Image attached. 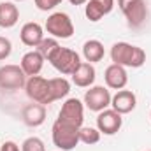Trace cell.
Listing matches in <instances>:
<instances>
[{
  "instance_id": "1",
  "label": "cell",
  "mask_w": 151,
  "mask_h": 151,
  "mask_svg": "<svg viewBox=\"0 0 151 151\" xmlns=\"http://www.w3.org/2000/svg\"><path fill=\"white\" fill-rule=\"evenodd\" d=\"M111 60L116 65L139 69L146 62V53L142 47L132 46L128 42H116L111 47Z\"/></svg>"
},
{
  "instance_id": "2",
  "label": "cell",
  "mask_w": 151,
  "mask_h": 151,
  "mask_svg": "<svg viewBox=\"0 0 151 151\" xmlns=\"http://www.w3.org/2000/svg\"><path fill=\"white\" fill-rule=\"evenodd\" d=\"M53 142L58 150L70 151L79 144V127H74L67 121L56 119L53 123Z\"/></svg>"
},
{
  "instance_id": "3",
  "label": "cell",
  "mask_w": 151,
  "mask_h": 151,
  "mask_svg": "<svg viewBox=\"0 0 151 151\" xmlns=\"http://www.w3.org/2000/svg\"><path fill=\"white\" fill-rule=\"evenodd\" d=\"M25 90H27L28 99L37 102V104L47 106V104L55 102L53 93H51V86H49V79H44L40 76H32L27 79Z\"/></svg>"
},
{
  "instance_id": "4",
  "label": "cell",
  "mask_w": 151,
  "mask_h": 151,
  "mask_svg": "<svg viewBox=\"0 0 151 151\" xmlns=\"http://www.w3.org/2000/svg\"><path fill=\"white\" fill-rule=\"evenodd\" d=\"M47 62L63 76H72L76 72V69L81 65L79 55H77L76 51H72V49L62 47V46L53 53V56H51Z\"/></svg>"
},
{
  "instance_id": "5",
  "label": "cell",
  "mask_w": 151,
  "mask_h": 151,
  "mask_svg": "<svg viewBox=\"0 0 151 151\" xmlns=\"http://www.w3.org/2000/svg\"><path fill=\"white\" fill-rule=\"evenodd\" d=\"M118 5L132 28H139L148 16V7L144 0H118Z\"/></svg>"
},
{
  "instance_id": "6",
  "label": "cell",
  "mask_w": 151,
  "mask_h": 151,
  "mask_svg": "<svg viewBox=\"0 0 151 151\" xmlns=\"http://www.w3.org/2000/svg\"><path fill=\"white\" fill-rule=\"evenodd\" d=\"M46 30L56 39H70L74 34V25L69 14L65 12H53L46 19Z\"/></svg>"
},
{
  "instance_id": "7",
  "label": "cell",
  "mask_w": 151,
  "mask_h": 151,
  "mask_svg": "<svg viewBox=\"0 0 151 151\" xmlns=\"http://www.w3.org/2000/svg\"><path fill=\"white\" fill-rule=\"evenodd\" d=\"M27 84V74L19 65H4L0 67V90L14 91Z\"/></svg>"
},
{
  "instance_id": "8",
  "label": "cell",
  "mask_w": 151,
  "mask_h": 151,
  "mask_svg": "<svg viewBox=\"0 0 151 151\" xmlns=\"http://www.w3.org/2000/svg\"><path fill=\"white\" fill-rule=\"evenodd\" d=\"M111 93L107 88L104 86H91L86 93H84V106L90 111L100 113L104 109H107L111 106Z\"/></svg>"
},
{
  "instance_id": "9",
  "label": "cell",
  "mask_w": 151,
  "mask_h": 151,
  "mask_svg": "<svg viewBox=\"0 0 151 151\" xmlns=\"http://www.w3.org/2000/svg\"><path fill=\"white\" fill-rule=\"evenodd\" d=\"M58 119L62 121H67L74 127H83V119H84V107H83V102L77 100V99H69L65 100V104L62 106L60 114H58Z\"/></svg>"
},
{
  "instance_id": "10",
  "label": "cell",
  "mask_w": 151,
  "mask_h": 151,
  "mask_svg": "<svg viewBox=\"0 0 151 151\" xmlns=\"http://www.w3.org/2000/svg\"><path fill=\"white\" fill-rule=\"evenodd\" d=\"M121 123H123L121 114L116 113L114 109H104L97 116V128L104 135H114V134H118L119 128H121Z\"/></svg>"
},
{
  "instance_id": "11",
  "label": "cell",
  "mask_w": 151,
  "mask_h": 151,
  "mask_svg": "<svg viewBox=\"0 0 151 151\" xmlns=\"http://www.w3.org/2000/svg\"><path fill=\"white\" fill-rule=\"evenodd\" d=\"M111 106L116 113L119 114H128L132 113L137 106V99H135V93L130 91V90H119L113 99H111Z\"/></svg>"
},
{
  "instance_id": "12",
  "label": "cell",
  "mask_w": 151,
  "mask_h": 151,
  "mask_svg": "<svg viewBox=\"0 0 151 151\" xmlns=\"http://www.w3.org/2000/svg\"><path fill=\"white\" fill-rule=\"evenodd\" d=\"M104 79H106V84L113 90H123L128 83V76H127V70L125 67L121 65H109L106 69V74H104Z\"/></svg>"
},
{
  "instance_id": "13",
  "label": "cell",
  "mask_w": 151,
  "mask_h": 151,
  "mask_svg": "<svg viewBox=\"0 0 151 151\" xmlns=\"http://www.w3.org/2000/svg\"><path fill=\"white\" fill-rule=\"evenodd\" d=\"M95 77H97L95 67L90 62H81V65L72 74V83L76 86H79V88H90L95 83Z\"/></svg>"
},
{
  "instance_id": "14",
  "label": "cell",
  "mask_w": 151,
  "mask_h": 151,
  "mask_svg": "<svg viewBox=\"0 0 151 151\" xmlns=\"http://www.w3.org/2000/svg\"><path fill=\"white\" fill-rule=\"evenodd\" d=\"M19 39L25 46L28 47H37L40 40L44 39V30L39 23H25L21 32H19Z\"/></svg>"
},
{
  "instance_id": "15",
  "label": "cell",
  "mask_w": 151,
  "mask_h": 151,
  "mask_svg": "<svg viewBox=\"0 0 151 151\" xmlns=\"http://www.w3.org/2000/svg\"><path fill=\"white\" fill-rule=\"evenodd\" d=\"M42 65H44V56L39 51H28L23 55L19 67L28 77H32V76H39V72L42 70Z\"/></svg>"
},
{
  "instance_id": "16",
  "label": "cell",
  "mask_w": 151,
  "mask_h": 151,
  "mask_svg": "<svg viewBox=\"0 0 151 151\" xmlns=\"http://www.w3.org/2000/svg\"><path fill=\"white\" fill-rule=\"evenodd\" d=\"M23 121L28 125V127H40L44 121H46V106L42 104H28L25 109H23Z\"/></svg>"
},
{
  "instance_id": "17",
  "label": "cell",
  "mask_w": 151,
  "mask_h": 151,
  "mask_svg": "<svg viewBox=\"0 0 151 151\" xmlns=\"http://www.w3.org/2000/svg\"><path fill=\"white\" fill-rule=\"evenodd\" d=\"M106 55V49H104V44L97 39H90L83 44V56L86 62L90 63H95V62H100Z\"/></svg>"
},
{
  "instance_id": "18",
  "label": "cell",
  "mask_w": 151,
  "mask_h": 151,
  "mask_svg": "<svg viewBox=\"0 0 151 151\" xmlns=\"http://www.w3.org/2000/svg\"><path fill=\"white\" fill-rule=\"evenodd\" d=\"M19 19V11L12 2H2L0 4V27L2 28H12Z\"/></svg>"
},
{
  "instance_id": "19",
  "label": "cell",
  "mask_w": 151,
  "mask_h": 151,
  "mask_svg": "<svg viewBox=\"0 0 151 151\" xmlns=\"http://www.w3.org/2000/svg\"><path fill=\"white\" fill-rule=\"evenodd\" d=\"M49 86H51V93H53L55 100H60V99L67 97L69 91H70V83L65 77H53V79H49Z\"/></svg>"
},
{
  "instance_id": "20",
  "label": "cell",
  "mask_w": 151,
  "mask_h": 151,
  "mask_svg": "<svg viewBox=\"0 0 151 151\" xmlns=\"http://www.w3.org/2000/svg\"><path fill=\"white\" fill-rule=\"evenodd\" d=\"M99 141H100L99 128H91V127H81L79 128V142L91 146V144H97Z\"/></svg>"
},
{
  "instance_id": "21",
  "label": "cell",
  "mask_w": 151,
  "mask_h": 151,
  "mask_svg": "<svg viewBox=\"0 0 151 151\" xmlns=\"http://www.w3.org/2000/svg\"><path fill=\"white\" fill-rule=\"evenodd\" d=\"M58 47H60V44H58L56 39L47 37V39H42V40H40V44L37 46V51L44 56V60H49V58L53 56V53H55Z\"/></svg>"
},
{
  "instance_id": "22",
  "label": "cell",
  "mask_w": 151,
  "mask_h": 151,
  "mask_svg": "<svg viewBox=\"0 0 151 151\" xmlns=\"http://www.w3.org/2000/svg\"><path fill=\"white\" fill-rule=\"evenodd\" d=\"M84 14H86V18H88L90 21H93V23H95V21H100V19L106 16V14H104V11H102V9H100L95 2H91V0L86 4Z\"/></svg>"
},
{
  "instance_id": "23",
  "label": "cell",
  "mask_w": 151,
  "mask_h": 151,
  "mask_svg": "<svg viewBox=\"0 0 151 151\" xmlns=\"http://www.w3.org/2000/svg\"><path fill=\"white\" fill-rule=\"evenodd\" d=\"M21 151H46V146L39 137H28L23 141Z\"/></svg>"
},
{
  "instance_id": "24",
  "label": "cell",
  "mask_w": 151,
  "mask_h": 151,
  "mask_svg": "<svg viewBox=\"0 0 151 151\" xmlns=\"http://www.w3.org/2000/svg\"><path fill=\"white\" fill-rule=\"evenodd\" d=\"M11 51H12V44H11V40H9L7 37H0V62L5 60V58H9Z\"/></svg>"
},
{
  "instance_id": "25",
  "label": "cell",
  "mask_w": 151,
  "mask_h": 151,
  "mask_svg": "<svg viewBox=\"0 0 151 151\" xmlns=\"http://www.w3.org/2000/svg\"><path fill=\"white\" fill-rule=\"evenodd\" d=\"M62 2L63 0H35V5H37L39 11H51L56 5H60Z\"/></svg>"
},
{
  "instance_id": "26",
  "label": "cell",
  "mask_w": 151,
  "mask_h": 151,
  "mask_svg": "<svg viewBox=\"0 0 151 151\" xmlns=\"http://www.w3.org/2000/svg\"><path fill=\"white\" fill-rule=\"evenodd\" d=\"M91 2H95V4L104 11V14H109L114 7V0H91Z\"/></svg>"
},
{
  "instance_id": "27",
  "label": "cell",
  "mask_w": 151,
  "mask_h": 151,
  "mask_svg": "<svg viewBox=\"0 0 151 151\" xmlns=\"http://www.w3.org/2000/svg\"><path fill=\"white\" fill-rule=\"evenodd\" d=\"M0 151H19V146L12 141H5L2 146H0Z\"/></svg>"
},
{
  "instance_id": "28",
  "label": "cell",
  "mask_w": 151,
  "mask_h": 151,
  "mask_svg": "<svg viewBox=\"0 0 151 151\" xmlns=\"http://www.w3.org/2000/svg\"><path fill=\"white\" fill-rule=\"evenodd\" d=\"M69 2H70L72 5H83V4H86L88 0H69Z\"/></svg>"
},
{
  "instance_id": "29",
  "label": "cell",
  "mask_w": 151,
  "mask_h": 151,
  "mask_svg": "<svg viewBox=\"0 0 151 151\" xmlns=\"http://www.w3.org/2000/svg\"><path fill=\"white\" fill-rule=\"evenodd\" d=\"M16 2H23V0H16Z\"/></svg>"
},
{
  "instance_id": "30",
  "label": "cell",
  "mask_w": 151,
  "mask_h": 151,
  "mask_svg": "<svg viewBox=\"0 0 151 151\" xmlns=\"http://www.w3.org/2000/svg\"><path fill=\"white\" fill-rule=\"evenodd\" d=\"M150 118H151V113H150Z\"/></svg>"
},
{
  "instance_id": "31",
  "label": "cell",
  "mask_w": 151,
  "mask_h": 151,
  "mask_svg": "<svg viewBox=\"0 0 151 151\" xmlns=\"http://www.w3.org/2000/svg\"><path fill=\"white\" fill-rule=\"evenodd\" d=\"M150 151H151V150H150Z\"/></svg>"
}]
</instances>
